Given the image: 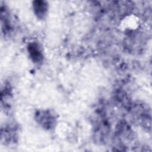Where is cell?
Here are the masks:
<instances>
[{"instance_id": "cell-1", "label": "cell", "mask_w": 152, "mask_h": 152, "mask_svg": "<svg viewBox=\"0 0 152 152\" xmlns=\"http://www.w3.org/2000/svg\"><path fill=\"white\" fill-rule=\"evenodd\" d=\"M121 25L124 30H134L138 28L139 20L135 15H129L123 20Z\"/></svg>"}]
</instances>
